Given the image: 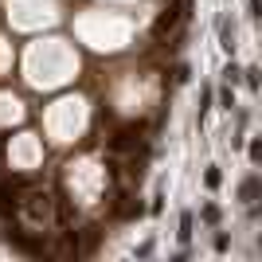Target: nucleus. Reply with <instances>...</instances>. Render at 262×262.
I'll list each match as a JSON object with an SVG mask.
<instances>
[{
	"instance_id": "obj_1",
	"label": "nucleus",
	"mask_w": 262,
	"mask_h": 262,
	"mask_svg": "<svg viewBox=\"0 0 262 262\" xmlns=\"http://www.w3.org/2000/svg\"><path fill=\"white\" fill-rule=\"evenodd\" d=\"M254 192H258V180H247V184H243V200H251Z\"/></svg>"
}]
</instances>
